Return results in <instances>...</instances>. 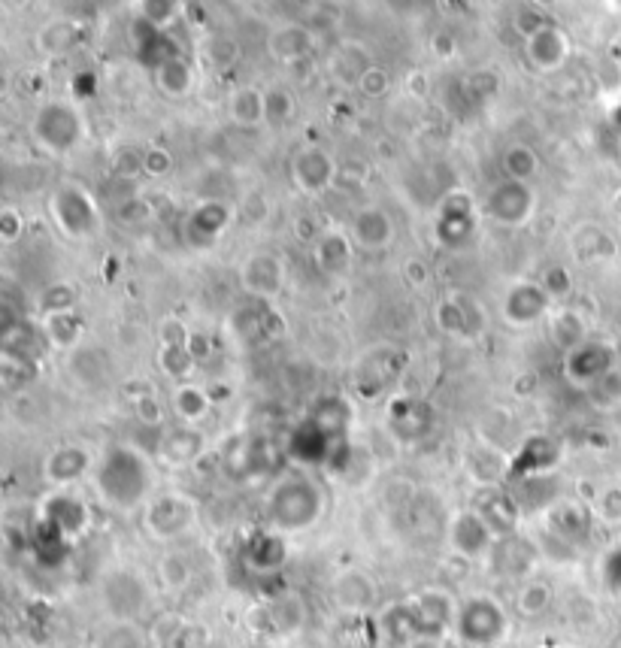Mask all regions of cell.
<instances>
[{"mask_svg":"<svg viewBox=\"0 0 621 648\" xmlns=\"http://www.w3.org/2000/svg\"><path fill=\"white\" fill-rule=\"evenodd\" d=\"M179 13H182V0H140V19L161 31L173 25Z\"/></svg>","mask_w":621,"mask_h":648,"instance_id":"36","label":"cell"},{"mask_svg":"<svg viewBox=\"0 0 621 648\" xmlns=\"http://www.w3.org/2000/svg\"><path fill=\"white\" fill-rule=\"evenodd\" d=\"M134 412H137V418H140L143 424H149V427H158V424L164 421V409H161V403H158L152 394H140V397L134 400Z\"/></svg>","mask_w":621,"mask_h":648,"instance_id":"49","label":"cell"},{"mask_svg":"<svg viewBox=\"0 0 621 648\" xmlns=\"http://www.w3.org/2000/svg\"><path fill=\"white\" fill-rule=\"evenodd\" d=\"M94 464H97V461L91 458L88 449H82V446H58V449L46 458L43 476H46L49 485L67 488V485L79 482L88 470H94Z\"/></svg>","mask_w":621,"mask_h":648,"instance_id":"19","label":"cell"},{"mask_svg":"<svg viewBox=\"0 0 621 648\" xmlns=\"http://www.w3.org/2000/svg\"><path fill=\"white\" fill-rule=\"evenodd\" d=\"M479 228V206L470 191H449L437 203V222H434V240L440 249L455 252L470 243V237Z\"/></svg>","mask_w":621,"mask_h":648,"instance_id":"6","label":"cell"},{"mask_svg":"<svg viewBox=\"0 0 621 648\" xmlns=\"http://www.w3.org/2000/svg\"><path fill=\"white\" fill-rule=\"evenodd\" d=\"M573 249L579 258L594 261V258H612L615 255V243L606 231H600L597 225H579L573 234Z\"/></svg>","mask_w":621,"mask_h":648,"instance_id":"32","label":"cell"},{"mask_svg":"<svg viewBox=\"0 0 621 648\" xmlns=\"http://www.w3.org/2000/svg\"><path fill=\"white\" fill-rule=\"evenodd\" d=\"M615 206H618V212H621V191L615 194Z\"/></svg>","mask_w":621,"mask_h":648,"instance_id":"54","label":"cell"},{"mask_svg":"<svg viewBox=\"0 0 621 648\" xmlns=\"http://www.w3.org/2000/svg\"><path fill=\"white\" fill-rule=\"evenodd\" d=\"M612 361H615V355L606 343L585 340L582 346H576L564 355V376L576 388H594L597 382H603L612 373Z\"/></svg>","mask_w":621,"mask_h":648,"instance_id":"12","label":"cell"},{"mask_svg":"<svg viewBox=\"0 0 621 648\" xmlns=\"http://www.w3.org/2000/svg\"><path fill=\"white\" fill-rule=\"evenodd\" d=\"M464 91L470 94L473 103H488L500 91V76L494 70H473L464 79Z\"/></svg>","mask_w":621,"mask_h":648,"instance_id":"38","label":"cell"},{"mask_svg":"<svg viewBox=\"0 0 621 648\" xmlns=\"http://www.w3.org/2000/svg\"><path fill=\"white\" fill-rule=\"evenodd\" d=\"M370 67H373L370 55H367L361 46H352V43L340 46V49L334 52L331 64H328V70H331L334 82H340V85H349V88H358L361 76H364Z\"/></svg>","mask_w":621,"mask_h":648,"instance_id":"30","label":"cell"},{"mask_svg":"<svg viewBox=\"0 0 621 648\" xmlns=\"http://www.w3.org/2000/svg\"><path fill=\"white\" fill-rule=\"evenodd\" d=\"M76 285L67 282V279H55L52 285L43 288L40 294V315H49V312H73L76 309Z\"/></svg>","mask_w":621,"mask_h":648,"instance_id":"35","label":"cell"},{"mask_svg":"<svg viewBox=\"0 0 621 648\" xmlns=\"http://www.w3.org/2000/svg\"><path fill=\"white\" fill-rule=\"evenodd\" d=\"M161 579H164L167 588H185V585L191 582V567H188V561H182V558H176V555L164 558V561H161Z\"/></svg>","mask_w":621,"mask_h":648,"instance_id":"46","label":"cell"},{"mask_svg":"<svg viewBox=\"0 0 621 648\" xmlns=\"http://www.w3.org/2000/svg\"><path fill=\"white\" fill-rule=\"evenodd\" d=\"M234 209L225 200H200L182 222V237L194 252H210L231 228Z\"/></svg>","mask_w":621,"mask_h":648,"instance_id":"8","label":"cell"},{"mask_svg":"<svg viewBox=\"0 0 621 648\" xmlns=\"http://www.w3.org/2000/svg\"><path fill=\"white\" fill-rule=\"evenodd\" d=\"M206 449V440L203 434H197V430L191 424H182V427H173L167 430V434L161 437L158 443V458L170 467H188L194 464Z\"/></svg>","mask_w":621,"mask_h":648,"instance_id":"21","label":"cell"},{"mask_svg":"<svg viewBox=\"0 0 621 648\" xmlns=\"http://www.w3.org/2000/svg\"><path fill=\"white\" fill-rule=\"evenodd\" d=\"M170 406H173V415L182 421V424H197V421H203L206 415H210V409H213V397H210V391L206 388H200V385H194V382H182V385H176V391H173V397H170Z\"/></svg>","mask_w":621,"mask_h":648,"instance_id":"26","label":"cell"},{"mask_svg":"<svg viewBox=\"0 0 621 648\" xmlns=\"http://www.w3.org/2000/svg\"><path fill=\"white\" fill-rule=\"evenodd\" d=\"M88 521V509L79 497L67 494V491H55L46 500L43 509V524H49V530L55 533H79V527H85Z\"/></svg>","mask_w":621,"mask_h":648,"instance_id":"25","label":"cell"},{"mask_svg":"<svg viewBox=\"0 0 621 648\" xmlns=\"http://www.w3.org/2000/svg\"><path fill=\"white\" fill-rule=\"evenodd\" d=\"M549 340H552V346L561 349L564 355H567L570 349L582 346V343L588 340V337H585V318H582L576 309H570V306L552 312V315H549Z\"/></svg>","mask_w":621,"mask_h":648,"instance_id":"28","label":"cell"},{"mask_svg":"<svg viewBox=\"0 0 621 648\" xmlns=\"http://www.w3.org/2000/svg\"><path fill=\"white\" fill-rule=\"evenodd\" d=\"M49 212H52L55 228L67 240H88V237L100 234V228H103V212H100L94 194L79 182L58 185L52 191Z\"/></svg>","mask_w":621,"mask_h":648,"instance_id":"4","label":"cell"},{"mask_svg":"<svg viewBox=\"0 0 621 648\" xmlns=\"http://www.w3.org/2000/svg\"><path fill=\"white\" fill-rule=\"evenodd\" d=\"M403 279L412 288H425L431 282V270H428V264L422 258H406L403 261Z\"/></svg>","mask_w":621,"mask_h":648,"instance_id":"50","label":"cell"},{"mask_svg":"<svg viewBox=\"0 0 621 648\" xmlns=\"http://www.w3.org/2000/svg\"><path fill=\"white\" fill-rule=\"evenodd\" d=\"M170 170H173V155H170L167 149L149 146V149L143 152V173H146L149 179H164V176H170Z\"/></svg>","mask_w":621,"mask_h":648,"instance_id":"45","label":"cell"},{"mask_svg":"<svg viewBox=\"0 0 621 648\" xmlns=\"http://www.w3.org/2000/svg\"><path fill=\"white\" fill-rule=\"evenodd\" d=\"M546 25H549V19L543 16L540 7H522V10H515V16H512V28L519 31L525 40H531L534 34H540Z\"/></svg>","mask_w":621,"mask_h":648,"instance_id":"44","label":"cell"},{"mask_svg":"<svg viewBox=\"0 0 621 648\" xmlns=\"http://www.w3.org/2000/svg\"><path fill=\"white\" fill-rule=\"evenodd\" d=\"M473 509L482 515V521L488 524V530L494 533V539L515 536V530H519L522 503L515 500L512 494H506L503 488H485Z\"/></svg>","mask_w":621,"mask_h":648,"instance_id":"17","label":"cell"},{"mask_svg":"<svg viewBox=\"0 0 621 648\" xmlns=\"http://www.w3.org/2000/svg\"><path fill=\"white\" fill-rule=\"evenodd\" d=\"M552 603V588L546 582H528L522 591H519V612L522 615H543Z\"/></svg>","mask_w":621,"mask_h":648,"instance_id":"39","label":"cell"},{"mask_svg":"<svg viewBox=\"0 0 621 648\" xmlns=\"http://www.w3.org/2000/svg\"><path fill=\"white\" fill-rule=\"evenodd\" d=\"M155 470L152 461L134 446H110L94 464V491L110 509L131 512L152 494Z\"/></svg>","mask_w":621,"mask_h":648,"instance_id":"1","label":"cell"},{"mask_svg":"<svg viewBox=\"0 0 621 648\" xmlns=\"http://www.w3.org/2000/svg\"><path fill=\"white\" fill-rule=\"evenodd\" d=\"M540 155L528 143H509L500 152V173L503 179H519V182H534L540 173Z\"/></svg>","mask_w":621,"mask_h":648,"instance_id":"29","label":"cell"},{"mask_svg":"<svg viewBox=\"0 0 621 648\" xmlns=\"http://www.w3.org/2000/svg\"><path fill=\"white\" fill-rule=\"evenodd\" d=\"M355 252H358V249H355L349 231L331 225V228L322 231L319 243L313 246V261H316V267H319L322 276H328V279H343V276H349V270H352V264H355Z\"/></svg>","mask_w":621,"mask_h":648,"instance_id":"16","label":"cell"},{"mask_svg":"<svg viewBox=\"0 0 621 648\" xmlns=\"http://www.w3.org/2000/svg\"><path fill=\"white\" fill-rule=\"evenodd\" d=\"M246 558L252 561V567L258 570H273L285 561V543H282V533L279 530H267V533H258L252 543H249V552Z\"/></svg>","mask_w":621,"mask_h":648,"instance_id":"31","label":"cell"},{"mask_svg":"<svg viewBox=\"0 0 621 648\" xmlns=\"http://www.w3.org/2000/svg\"><path fill=\"white\" fill-rule=\"evenodd\" d=\"M28 231V222H25V212L13 203L0 206V243L4 246H16Z\"/></svg>","mask_w":621,"mask_h":648,"instance_id":"37","label":"cell"},{"mask_svg":"<svg viewBox=\"0 0 621 648\" xmlns=\"http://www.w3.org/2000/svg\"><path fill=\"white\" fill-rule=\"evenodd\" d=\"M349 237L358 252H385L394 243L391 212L382 206H361L349 222Z\"/></svg>","mask_w":621,"mask_h":648,"instance_id":"14","label":"cell"},{"mask_svg":"<svg viewBox=\"0 0 621 648\" xmlns=\"http://www.w3.org/2000/svg\"><path fill=\"white\" fill-rule=\"evenodd\" d=\"M185 349H188V355L200 364V361H206L210 358V352H213V343H210V337H206L203 331H191L188 334V343H185Z\"/></svg>","mask_w":621,"mask_h":648,"instance_id":"51","label":"cell"},{"mask_svg":"<svg viewBox=\"0 0 621 648\" xmlns=\"http://www.w3.org/2000/svg\"><path fill=\"white\" fill-rule=\"evenodd\" d=\"M597 515L609 524H618L621 521V485L615 488H606L597 500Z\"/></svg>","mask_w":621,"mask_h":648,"instance_id":"48","label":"cell"},{"mask_svg":"<svg viewBox=\"0 0 621 648\" xmlns=\"http://www.w3.org/2000/svg\"><path fill=\"white\" fill-rule=\"evenodd\" d=\"M549 518H552V533H558L561 539H567V543L576 536H582L585 524H588L585 509L576 506V503H555L549 509Z\"/></svg>","mask_w":621,"mask_h":648,"instance_id":"34","label":"cell"},{"mask_svg":"<svg viewBox=\"0 0 621 648\" xmlns=\"http://www.w3.org/2000/svg\"><path fill=\"white\" fill-rule=\"evenodd\" d=\"M455 630L470 645H491L506 633V612L491 597H473L461 603L455 615Z\"/></svg>","mask_w":621,"mask_h":648,"instance_id":"9","label":"cell"},{"mask_svg":"<svg viewBox=\"0 0 621 648\" xmlns=\"http://www.w3.org/2000/svg\"><path fill=\"white\" fill-rule=\"evenodd\" d=\"M358 91H361L367 100H382V97H388V91H391V76H388V70H382V67L373 64V67L361 76Z\"/></svg>","mask_w":621,"mask_h":648,"instance_id":"43","label":"cell"},{"mask_svg":"<svg viewBox=\"0 0 621 648\" xmlns=\"http://www.w3.org/2000/svg\"><path fill=\"white\" fill-rule=\"evenodd\" d=\"M288 176L303 197H322L340 182V161L334 158L331 149L309 143L291 155Z\"/></svg>","mask_w":621,"mask_h":648,"instance_id":"7","label":"cell"},{"mask_svg":"<svg viewBox=\"0 0 621 648\" xmlns=\"http://www.w3.org/2000/svg\"><path fill=\"white\" fill-rule=\"evenodd\" d=\"M28 131H31L34 146L43 155L67 158L82 146V140L88 134V122L79 110V103L64 100V97H52V100H43L34 110Z\"/></svg>","mask_w":621,"mask_h":648,"instance_id":"3","label":"cell"},{"mask_svg":"<svg viewBox=\"0 0 621 648\" xmlns=\"http://www.w3.org/2000/svg\"><path fill=\"white\" fill-rule=\"evenodd\" d=\"M325 512V491L306 473H291L279 479L267 497V518L279 533H300L313 527Z\"/></svg>","mask_w":621,"mask_h":648,"instance_id":"2","label":"cell"},{"mask_svg":"<svg viewBox=\"0 0 621 648\" xmlns=\"http://www.w3.org/2000/svg\"><path fill=\"white\" fill-rule=\"evenodd\" d=\"M152 79H155V88L170 97V100H182L194 91V67L185 55H170L164 58L155 70H152Z\"/></svg>","mask_w":621,"mask_h":648,"instance_id":"24","label":"cell"},{"mask_svg":"<svg viewBox=\"0 0 621 648\" xmlns=\"http://www.w3.org/2000/svg\"><path fill=\"white\" fill-rule=\"evenodd\" d=\"M194 518H197L194 500L185 497V494H176V491H173V494H161V497L152 500L149 509H146V524H149V530H152L155 536H161V539H170V536L185 533V530L194 524Z\"/></svg>","mask_w":621,"mask_h":648,"instance_id":"13","label":"cell"},{"mask_svg":"<svg viewBox=\"0 0 621 648\" xmlns=\"http://www.w3.org/2000/svg\"><path fill=\"white\" fill-rule=\"evenodd\" d=\"M534 4H537L540 10H546V7H552V4H555V0H534Z\"/></svg>","mask_w":621,"mask_h":648,"instance_id":"53","label":"cell"},{"mask_svg":"<svg viewBox=\"0 0 621 648\" xmlns=\"http://www.w3.org/2000/svg\"><path fill=\"white\" fill-rule=\"evenodd\" d=\"M449 543L461 558H488L494 549V533L488 530V524L482 521V515L476 509H464L452 518L449 524Z\"/></svg>","mask_w":621,"mask_h":648,"instance_id":"15","label":"cell"},{"mask_svg":"<svg viewBox=\"0 0 621 648\" xmlns=\"http://www.w3.org/2000/svg\"><path fill=\"white\" fill-rule=\"evenodd\" d=\"M540 285L546 288V294L552 297V303H555V300H567V297L573 294V276H570V270L561 267V264L546 267L543 276H540Z\"/></svg>","mask_w":621,"mask_h":648,"instance_id":"40","label":"cell"},{"mask_svg":"<svg viewBox=\"0 0 621 648\" xmlns=\"http://www.w3.org/2000/svg\"><path fill=\"white\" fill-rule=\"evenodd\" d=\"M549 306H552V297L546 294L540 279H519L503 294L500 315L509 328H531V324L549 315Z\"/></svg>","mask_w":621,"mask_h":648,"instance_id":"10","label":"cell"},{"mask_svg":"<svg viewBox=\"0 0 621 648\" xmlns=\"http://www.w3.org/2000/svg\"><path fill=\"white\" fill-rule=\"evenodd\" d=\"M270 52L276 61H285V64H294V61H303L309 52H313V34L300 25H282L270 34Z\"/></svg>","mask_w":621,"mask_h":648,"instance_id":"27","label":"cell"},{"mask_svg":"<svg viewBox=\"0 0 621 648\" xmlns=\"http://www.w3.org/2000/svg\"><path fill=\"white\" fill-rule=\"evenodd\" d=\"M161 367L167 376H176V379H188L197 367V361L188 355L185 346H164L161 349Z\"/></svg>","mask_w":621,"mask_h":648,"instance_id":"41","label":"cell"},{"mask_svg":"<svg viewBox=\"0 0 621 648\" xmlns=\"http://www.w3.org/2000/svg\"><path fill=\"white\" fill-rule=\"evenodd\" d=\"M322 231H325V228L316 222V215H297V219L291 222V234H294V240L303 243V246H316L319 237H322Z\"/></svg>","mask_w":621,"mask_h":648,"instance_id":"47","label":"cell"},{"mask_svg":"<svg viewBox=\"0 0 621 648\" xmlns=\"http://www.w3.org/2000/svg\"><path fill=\"white\" fill-rule=\"evenodd\" d=\"M264 103H267V128H285L297 116V97L285 85L264 88Z\"/></svg>","mask_w":621,"mask_h":648,"instance_id":"33","label":"cell"},{"mask_svg":"<svg viewBox=\"0 0 621 648\" xmlns=\"http://www.w3.org/2000/svg\"><path fill=\"white\" fill-rule=\"evenodd\" d=\"M73 40H76L73 25L58 22V25H52V28H46V31L40 34V49L49 52V55H61V52H67V49L73 46Z\"/></svg>","mask_w":621,"mask_h":648,"instance_id":"42","label":"cell"},{"mask_svg":"<svg viewBox=\"0 0 621 648\" xmlns=\"http://www.w3.org/2000/svg\"><path fill=\"white\" fill-rule=\"evenodd\" d=\"M485 215L500 228H528L537 215V191L534 182L500 179L491 185L485 197Z\"/></svg>","mask_w":621,"mask_h":648,"instance_id":"5","label":"cell"},{"mask_svg":"<svg viewBox=\"0 0 621 648\" xmlns=\"http://www.w3.org/2000/svg\"><path fill=\"white\" fill-rule=\"evenodd\" d=\"M85 334V321L82 315L73 309V312H49V315H40V337L49 349H58V352H70L79 346Z\"/></svg>","mask_w":621,"mask_h":648,"instance_id":"22","label":"cell"},{"mask_svg":"<svg viewBox=\"0 0 621 648\" xmlns=\"http://www.w3.org/2000/svg\"><path fill=\"white\" fill-rule=\"evenodd\" d=\"M434 321H437V328L449 337H458V340L473 337L479 328V309H476V303H470V297L452 294L434 306Z\"/></svg>","mask_w":621,"mask_h":648,"instance_id":"20","label":"cell"},{"mask_svg":"<svg viewBox=\"0 0 621 648\" xmlns=\"http://www.w3.org/2000/svg\"><path fill=\"white\" fill-rule=\"evenodd\" d=\"M525 58L540 73H555L570 61V37L558 25H546L540 34L525 40Z\"/></svg>","mask_w":621,"mask_h":648,"instance_id":"18","label":"cell"},{"mask_svg":"<svg viewBox=\"0 0 621 648\" xmlns=\"http://www.w3.org/2000/svg\"><path fill=\"white\" fill-rule=\"evenodd\" d=\"M228 116L237 128L255 131L267 125V103H264V88L258 85H240L228 97Z\"/></svg>","mask_w":621,"mask_h":648,"instance_id":"23","label":"cell"},{"mask_svg":"<svg viewBox=\"0 0 621 648\" xmlns=\"http://www.w3.org/2000/svg\"><path fill=\"white\" fill-rule=\"evenodd\" d=\"M237 279L246 297L273 303L285 288V264L273 252H255L240 264Z\"/></svg>","mask_w":621,"mask_h":648,"instance_id":"11","label":"cell"},{"mask_svg":"<svg viewBox=\"0 0 621 648\" xmlns=\"http://www.w3.org/2000/svg\"><path fill=\"white\" fill-rule=\"evenodd\" d=\"M4 4H7V10H13V13H22V10L31 4V0H4Z\"/></svg>","mask_w":621,"mask_h":648,"instance_id":"52","label":"cell"}]
</instances>
